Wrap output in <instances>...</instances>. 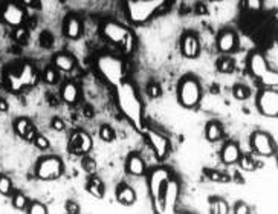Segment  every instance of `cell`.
<instances>
[{"mask_svg":"<svg viewBox=\"0 0 278 214\" xmlns=\"http://www.w3.org/2000/svg\"><path fill=\"white\" fill-rule=\"evenodd\" d=\"M251 144L255 152L262 156H272L275 153V144L271 135L265 132H254L251 136Z\"/></svg>","mask_w":278,"mask_h":214,"instance_id":"obj_13","label":"cell"},{"mask_svg":"<svg viewBox=\"0 0 278 214\" xmlns=\"http://www.w3.org/2000/svg\"><path fill=\"white\" fill-rule=\"evenodd\" d=\"M99 138L104 141V142H112L115 139V132L112 130L110 125L104 124L101 128H99Z\"/></svg>","mask_w":278,"mask_h":214,"instance_id":"obj_35","label":"cell"},{"mask_svg":"<svg viewBox=\"0 0 278 214\" xmlns=\"http://www.w3.org/2000/svg\"><path fill=\"white\" fill-rule=\"evenodd\" d=\"M12 38H14L17 43H25V41L28 40V28H25V25L14 28Z\"/></svg>","mask_w":278,"mask_h":214,"instance_id":"obj_34","label":"cell"},{"mask_svg":"<svg viewBox=\"0 0 278 214\" xmlns=\"http://www.w3.org/2000/svg\"><path fill=\"white\" fill-rule=\"evenodd\" d=\"M116 199L119 204L125 205V207H130L135 204L136 201V193L132 187H128L125 184H121L116 190Z\"/></svg>","mask_w":278,"mask_h":214,"instance_id":"obj_23","label":"cell"},{"mask_svg":"<svg viewBox=\"0 0 278 214\" xmlns=\"http://www.w3.org/2000/svg\"><path fill=\"white\" fill-rule=\"evenodd\" d=\"M66 211H68L69 214H78V213H80V205H78L77 202L69 201V202L66 204Z\"/></svg>","mask_w":278,"mask_h":214,"instance_id":"obj_45","label":"cell"},{"mask_svg":"<svg viewBox=\"0 0 278 214\" xmlns=\"http://www.w3.org/2000/svg\"><path fill=\"white\" fill-rule=\"evenodd\" d=\"M170 0H125V12L135 25H144L167 8Z\"/></svg>","mask_w":278,"mask_h":214,"instance_id":"obj_2","label":"cell"},{"mask_svg":"<svg viewBox=\"0 0 278 214\" xmlns=\"http://www.w3.org/2000/svg\"><path fill=\"white\" fill-rule=\"evenodd\" d=\"M234 60L232 58H229V57H223V58H220L219 60V63H217V69H219V72H222V74H231L232 71H234Z\"/></svg>","mask_w":278,"mask_h":214,"instance_id":"obj_28","label":"cell"},{"mask_svg":"<svg viewBox=\"0 0 278 214\" xmlns=\"http://www.w3.org/2000/svg\"><path fill=\"white\" fill-rule=\"evenodd\" d=\"M14 71H15V74H17V77L20 80L21 88H23V89L34 88V86L38 83V74H37L35 68L28 61L18 64L17 68H14Z\"/></svg>","mask_w":278,"mask_h":214,"instance_id":"obj_14","label":"cell"},{"mask_svg":"<svg viewBox=\"0 0 278 214\" xmlns=\"http://www.w3.org/2000/svg\"><path fill=\"white\" fill-rule=\"evenodd\" d=\"M32 142H34L35 147L40 148V150H46V148H49V141H48V138H45L43 135H35V138H34Z\"/></svg>","mask_w":278,"mask_h":214,"instance_id":"obj_42","label":"cell"},{"mask_svg":"<svg viewBox=\"0 0 278 214\" xmlns=\"http://www.w3.org/2000/svg\"><path fill=\"white\" fill-rule=\"evenodd\" d=\"M125 171L128 175H133V176H142L145 171V164L142 158L136 153L128 156L125 161Z\"/></svg>","mask_w":278,"mask_h":214,"instance_id":"obj_21","label":"cell"},{"mask_svg":"<svg viewBox=\"0 0 278 214\" xmlns=\"http://www.w3.org/2000/svg\"><path fill=\"white\" fill-rule=\"evenodd\" d=\"M181 51L186 58H197L200 54V43L194 34H185L181 40Z\"/></svg>","mask_w":278,"mask_h":214,"instance_id":"obj_16","label":"cell"},{"mask_svg":"<svg viewBox=\"0 0 278 214\" xmlns=\"http://www.w3.org/2000/svg\"><path fill=\"white\" fill-rule=\"evenodd\" d=\"M35 135H37V132H35V127H31V128H29V132L25 135V138H23V139H25V141H28V142H32V141H34V138H35Z\"/></svg>","mask_w":278,"mask_h":214,"instance_id":"obj_48","label":"cell"},{"mask_svg":"<svg viewBox=\"0 0 278 214\" xmlns=\"http://www.w3.org/2000/svg\"><path fill=\"white\" fill-rule=\"evenodd\" d=\"M234 213L235 214H249L251 208L245 202H237V204H235V207H234Z\"/></svg>","mask_w":278,"mask_h":214,"instance_id":"obj_44","label":"cell"},{"mask_svg":"<svg viewBox=\"0 0 278 214\" xmlns=\"http://www.w3.org/2000/svg\"><path fill=\"white\" fill-rule=\"evenodd\" d=\"M262 83V86H266V88H277V84H278V75L275 71H269L263 78L259 80Z\"/></svg>","mask_w":278,"mask_h":214,"instance_id":"obj_31","label":"cell"},{"mask_svg":"<svg viewBox=\"0 0 278 214\" xmlns=\"http://www.w3.org/2000/svg\"><path fill=\"white\" fill-rule=\"evenodd\" d=\"M217 49L222 54H231L237 49V34L231 29H223L217 37Z\"/></svg>","mask_w":278,"mask_h":214,"instance_id":"obj_17","label":"cell"},{"mask_svg":"<svg viewBox=\"0 0 278 214\" xmlns=\"http://www.w3.org/2000/svg\"><path fill=\"white\" fill-rule=\"evenodd\" d=\"M0 195H12V181L8 176H0Z\"/></svg>","mask_w":278,"mask_h":214,"instance_id":"obj_33","label":"cell"},{"mask_svg":"<svg viewBox=\"0 0 278 214\" xmlns=\"http://www.w3.org/2000/svg\"><path fill=\"white\" fill-rule=\"evenodd\" d=\"M257 107L262 115L275 118L278 115V92L274 88L262 91L257 98Z\"/></svg>","mask_w":278,"mask_h":214,"instance_id":"obj_9","label":"cell"},{"mask_svg":"<svg viewBox=\"0 0 278 214\" xmlns=\"http://www.w3.org/2000/svg\"><path fill=\"white\" fill-rule=\"evenodd\" d=\"M101 34L109 40L112 45L121 48L125 55H130L135 49V35L132 31L115 20H104L101 23Z\"/></svg>","mask_w":278,"mask_h":214,"instance_id":"obj_4","label":"cell"},{"mask_svg":"<svg viewBox=\"0 0 278 214\" xmlns=\"http://www.w3.org/2000/svg\"><path fill=\"white\" fill-rule=\"evenodd\" d=\"M63 175V161L57 156L40 158L35 167V176L41 181H54Z\"/></svg>","mask_w":278,"mask_h":214,"instance_id":"obj_8","label":"cell"},{"mask_svg":"<svg viewBox=\"0 0 278 214\" xmlns=\"http://www.w3.org/2000/svg\"><path fill=\"white\" fill-rule=\"evenodd\" d=\"M43 80H45L46 84H57L58 81V72L54 66H49L45 69V72H43Z\"/></svg>","mask_w":278,"mask_h":214,"instance_id":"obj_32","label":"cell"},{"mask_svg":"<svg viewBox=\"0 0 278 214\" xmlns=\"http://www.w3.org/2000/svg\"><path fill=\"white\" fill-rule=\"evenodd\" d=\"M205 135H206V139L211 141V142L219 141L223 135L222 124L219 121H209L206 124V128H205Z\"/></svg>","mask_w":278,"mask_h":214,"instance_id":"obj_24","label":"cell"},{"mask_svg":"<svg viewBox=\"0 0 278 214\" xmlns=\"http://www.w3.org/2000/svg\"><path fill=\"white\" fill-rule=\"evenodd\" d=\"M144 132H145L148 144L152 145V148H153L156 158L159 161H164L168 156V153H170V142H168V139L162 133H159L156 130H144Z\"/></svg>","mask_w":278,"mask_h":214,"instance_id":"obj_11","label":"cell"},{"mask_svg":"<svg viewBox=\"0 0 278 214\" xmlns=\"http://www.w3.org/2000/svg\"><path fill=\"white\" fill-rule=\"evenodd\" d=\"M92 138L89 133H86L84 130H77L71 135L69 141V150L74 155H86L92 150Z\"/></svg>","mask_w":278,"mask_h":214,"instance_id":"obj_12","label":"cell"},{"mask_svg":"<svg viewBox=\"0 0 278 214\" xmlns=\"http://www.w3.org/2000/svg\"><path fill=\"white\" fill-rule=\"evenodd\" d=\"M61 98H63L64 103L69 104V106L77 104V101L80 98L78 86L74 81H66V83L61 86Z\"/></svg>","mask_w":278,"mask_h":214,"instance_id":"obj_20","label":"cell"},{"mask_svg":"<svg viewBox=\"0 0 278 214\" xmlns=\"http://www.w3.org/2000/svg\"><path fill=\"white\" fill-rule=\"evenodd\" d=\"M232 94H234L235 100L243 101V100H246L249 97V89L246 88V86H243V84H237V86H234Z\"/></svg>","mask_w":278,"mask_h":214,"instance_id":"obj_36","label":"cell"},{"mask_svg":"<svg viewBox=\"0 0 278 214\" xmlns=\"http://www.w3.org/2000/svg\"><path fill=\"white\" fill-rule=\"evenodd\" d=\"M197 12H199V14H206V8H205L202 3H199V5H197Z\"/></svg>","mask_w":278,"mask_h":214,"instance_id":"obj_51","label":"cell"},{"mask_svg":"<svg viewBox=\"0 0 278 214\" xmlns=\"http://www.w3.org/2000/svg\"><path fill=\"white\" fill-rule=\"evenodd\" d=\"M54 66L61 72H71L75 69L77 61L71 54H57L54 57Z\"/></svg>","mask_w":278,"mask_h":214,"instance_id":"obj_22","label":"cell"},{"mask_svg":"<svg viewBox=\"0 0 278 214\" xmlns=\"http://www.w3.org/2000/svg\"><path fill=\"white\" fill-rule=\"evenodd\" d=\"M52 128L57 132H63L64 130V122L60 118H54L52 119Z\"/></svg>","mask_w":278,"mask_h":214,"instance_id":"obj_47","label":"cell"},{"mask_svg":"<svg viewBox=\"0 0 278 214\" xmlns=\"http://www.w3.org/2000/svg\"><path fill=\"white\" fill-rule=\"evenodd\" d=\"M40 45L43 48H51L52 46V35L49 32H43L40 35Z\"/></svg>","mask_w":278,"mask_h":214,"instance_id":"obj_43","label":"cell"},{"mask_svg":"<svg viewBox=\"0 0 278 214\" xmlns=\"http://www.w3.org/2000/svg\"><path fill=\"white\" fill-rule=\"evenodd\" d=\"M95 68L101 78L107 81L110 86L116 88L118 84L125 81L127 75V66L122 58L110 55V54H101L96 61H95Z\"/></svg>","mask_w":278,"mask_h":214,"instance_id":"obj_3","label":"cell"},{"mask_svg":"<svg viewBox=\"0 0 278 214\" xmlns=\"http://www.w3.org/2000/svg\"><path fill=\"white\" fill-rule=\"evenodd\" d=\"M178 97H179V103L184 107H186V109L196 107L202 98V91H200L199 81L191 75L182 78L178 86Z\"/></svg>","mask_w":278,"mask_h":214,"instance_id":"obj_5","label":"cell"},{"mask_svg":"<svg viewBox=\"0 0 278 214\" xmlns=\"http://www.w3.org/2000/svg\"><path fill=\"white\" fill-rule=\"evenodd\" d=\"M209 210H211L212 214H228L229 205L220 198H212L209 201Z\"/></svg>","mask_w":278,"mask_h":214,"instance_id":"obj_27","label":"cell"},{"mask_svg":"<svg viewBox=\"0 0 278 214\" xmlns=\"http://www.w3.org/2000/svg\"><path fill=\"white\" fill-rule=\"evenodd\" d=\"M237 162L240 164V168L245 170V171H252V170H255V161H254L251 156H242V155H240V158H239Z\"/></svg>","mask_w":278,"mask_h":214,"instance_id":"obj_38","label":"cell"},{"mask_svg":"<svg viewBox=\"0 0 278 214\" xmlns=\"http://www.w3.org/2000/svg\"><path fill=\"white\" fill-rule=\"evenodd\" d=\"M147 92L150 95V98H159L162 91H161V86L158 83H150L148 88H147Z\"/></svg>","mask_w":278,"mask_h":214,"instance_id":"obj_40","label":"cell"},{"mask_svg":"<svg viewBox=\"0 0 278 214\" xmlns=\"http://www.w3.org/2000/svg\"><path fill=\"white\" fill-rule=\"evenodd\" d=\"M83 168L88 171L89 175H95V171H96V164L92 158H84L83 159Z\"/></svg>","mask_w":278,"mask_h":214,"instance_id":"obj_41","label":"cell"},{"mask_svg":"<svg viewBox=\"0 0 278 214\" xmlns=\"http://www.w3.org/2000/svg\"><path fill=\"white\" fill-rule=\"evenodd\" d=\"M84 116L86 118H92L93 116V110L91 109V107H86V109H84Z\"/></svg>","mask_w":278,"mask_h":214,"instance_id":"obj_50","label":"cell"},{"mask_svg":"<svg viewBox=\"0 0 278 214\" xmlns=\"http://www.w3.org/2000/svg\"><path fill=\"white\" fill-rule=\"evenodd\" d=\"M116 103L122 115L130 121L136 130L144 132V121H142V104L136 88L128 81H122L116 86Z\"/></svg>","mask_w":278,"mask_h":214,"instance_id":"obj_1","label":"cell"},{"mask_svg":"<svg viewBox=\"0 0 278 214\" xmlns=\"http://www.w3.org/2000/svg\"><path fill=\"white\" fill-rule=\"evenodd\" d=\"M170 178H171L170 171L164 167H159L150 173L148 188H150V195H152V199H153L155 210L158 213H162V190H164L165 182Z\"/></svg>","mask_w":278,"mask_h":214,"instance_id":"obj_6","label":"cell"},{"mask_svg":"<svg viewBox=\"0 0 278 214\" xmlns=\"http://www.w3.org/2000/svg\"><path fill=\"white\" fill-rule=\"evenodd\" d=\"M240 158V148L235 142H226L222 148L220 152V159L223 164L226 165H231V164H235Z\"/></svg>","mask_w":278,"mask_h":214,"instance_id":"obj_19","label":"cell"},{"mask_svg":"<svg viewBox=\"0 0 278 214\" xmlns=\"http://www.w3.org/2000/svg\"><path fill=\"white\" fill-rule=\"evenodd\" d=\"M63 34L69 40L80 38L83 34V21L74 14L68 15L66 18H64V23H63Z\"/></svg>","mask_w":278,"mask_h":214,"instance_id":"obj_18","label":"cell"},{"mask_svg":"<svg viewBox=\"0 0 278 214\" xmlns=\"http://www.w3.org/2000/svg\"><path fill=\"white\" fill-rule=\"evenodd\" d=\"M9 109V106H8V101L5 98H0V113H5L8 112Z\"/></svg>","mask_w":278,"mask_h":214,"instance_id":"obj_49","label":"cell"},{"mask_svg":"<svg viewBox=\"0 0 278 214\" xmlns=\"http://www.w3.org/2000/svg\"><path fill=\"white\" fill-rule=\"evenodd\" d=\"M205 175H206V178L209 179V181H212V182H228L229 181V178H228V175H225V173H222V171H217V170H205Z\"/></svg>","mask_w":278,"mask_h":214,"instance_id":"obj_30","label":"cell"},{"mask_svg":"<svg viewBox=\"0 0 278 214\" xmlns=\"http://www.w3.org/2000/svg\"><path fill=\"white\" fill-rule=\"evenodd\" d=\"M28 205H29V201L23 193H15L12 196V207L15 210H26Z\"/></svg>","mask_w":278,"mask_h":214,"instance_id":"obj_29","label":"cell"},{"mask_svg":"<svg viewBox=\"0 0 278 214\" xmlns=\"http://www.w3.org/2000/svg\"><path fill=\"white\" fill-rule=\"evenodd\" d=\"M0 20L11 28L21 26V25H25V21H26V11L18 2L6 0V2H3L2 6H0Z\"/></svg>","mask_w":278,"mask_h":214,"instance_id":"obj_7","label":"cell"},{"mask_svg":"<svg viewBox=\"0 0 278 214\" xmlns=\"http://www.w3.org/2000/svg\"><path fill=\"white\" fill-rule=\"evenodd\" d=\"M243 5L251 12H259L263 8V0H243Z\"/></svg>","mask_w":278,"mask_h":214,"instance_id":"obj_37","label":"cell"},{"mask_svg":"<svg viewBox=\"0 0 278 214\" xmlns=\"http://www.w3.org/2000/svg\"><path fill=\"white\" fill-rule=\"evenodd\" d=\"M18 3L23 8H38V0H18Z\"/></svg>","mask_w":278,"mask_h":214,"instance_id":"obj_46","label":"cell"},{"mask_svg":"<svg viewBox=\"0 0 278 214\" xmlns=\"http://www.w3.org/2000/svg\"><path fill=\"white\" fill-rule=\"evenodd\" d=\"M248 69H249V72H251L257 80L263 78V77L271 71L266 58H265L260 52H251V54H249V58H248Z\"/></svg>","mask_w":278,"mask_h":214,"instance_id":"obj_15","label":"cell"},{"mask_svg":"<svg viewBox=\"0 0 278 214\" xmlns=\"http://www.w3.org/2000/svg\"><path fill=\"white\" fill-rule=\"evenodd\" d=\"M28 213L29 214H46L48 208L40 202H32L28 205Z\"/></svg>","mask_w":278,"mask_h":214,"instance_id":"obj_39","label":"cell"},{"mask_svg":"<svg viewBox=\"0 0 278 214\" xmlns=\"http://www.w3.org/2000/svg\"><path fill=\"white\" fill-rule=\"evenodd\" d=\"M88 191L91 193L93 198L102 199V196H104V184H102V181L98 176L92 175L89 182H88Z\"/></svg>","mask_w":278,"mask_h":214,"instance_id":"obj_25","label":"cell"},{"mask_svg":"<svg viewBox=\"0 0 278 214\" xmlns=\"http://www.w3.org/2000/svg\"><path fill=\"white\" fill-rule=\"evenodd\" d=\"M14 127V133L18 136V138H25V135L29 132V128L34 127V124L28 119V118H17L12 124Z\"/></svg>","mask_w":278,"mask_h":214,"instance_id":"obj_26","label":"cell"},{"mask_svg":"<svg viewBox=\"0 0 278 214\" xmlns=\"http://www.w3.org/2000/svg\"><path fill=\"white\" fill-rule=\"evenodd\" d=\"M179 199V182L173 178H170L162 190V213L171 214L175 213Z\"/></svg>","mask_w":278,"mask_h":214,"instance_id":"obj_10","label":"cell"}]
</instances>
